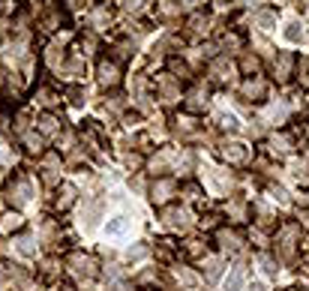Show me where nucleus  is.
I'll use <instances>...</instances> for the list:
<instances>
[{"instance_id": "nucleus-1", "label": "nucleus", "mask_w": 309, "mask_h": 291, "mask_svg": "<svg viewBox=\"0 0 309 291\" xmlns=\"http://www.w3.org/2000/svg\"><path fill=\"white\" fill-rule=\"evenodd\" d=\"M240 282H243V270L234 267V270H231V276H228V291H237V288H240Z\"/></svg>"}, {"instance_id": "nucleus-2", "label": "nucleus", "mask_w": 309, "mask_h": 291, "mask_svg": "<svg viewBox=\"0 0 309 291\" xmlns=\"http://www.w3.org/2000/svg\"><path fill=\"white\" fill-rule=\"evenodd\" d=\"M123 228H126V219H123V216H117V219L108 222V234H120Z\"/></svg>"}, {"instance_id": "nucleus-3", "label": "nucleus", "mask_w": 309, "mask_h": 291, "mask_svg": "<svg viewBox=\"0 0 309 291\" xmlns=\"http://www.w3.org/2000/svg\"><path fill=\"white\" fill-rule=\"evenodd\" d=\"M252 291H261V285H255V288H252Z\"/></svg>"}]
</instances>
